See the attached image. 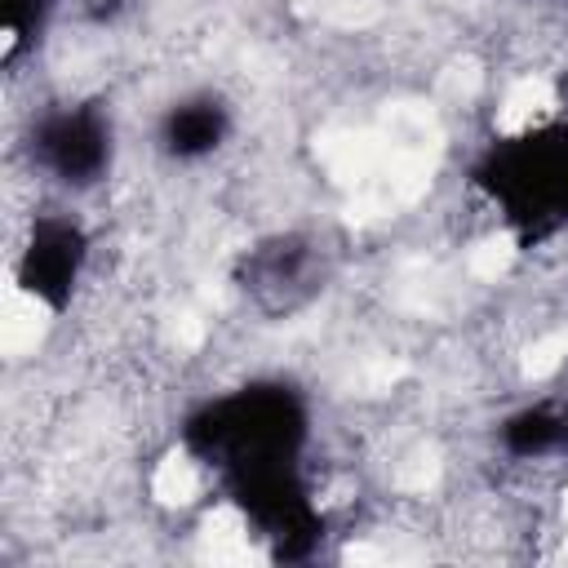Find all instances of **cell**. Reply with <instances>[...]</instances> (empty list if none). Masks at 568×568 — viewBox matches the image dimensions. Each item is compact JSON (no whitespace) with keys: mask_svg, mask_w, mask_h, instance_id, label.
Here are the masks:
<instances>
[{"mask_svg":"<svg viewBox=\"0 0 568 568\" xmlns=\"http://www.w3.org/2000/svg\"><path fill=\"white\" fill-rule=\"evenodd\" d=\"M311 444V404L288 382H244L186 413L182 448L226 488L248 475L302 466Z\"/></svg>","mask_w":568,"mask_h":568,"instance_id":"6da1fadb","label":"cell"},{"mask_svg":"<svg viewBox=\"0 0 568 568\" xmlns=\"http://www.w3.org/2000/svg\"><path fill=\"white\" fill-rule=\"evenodd\" d=\"M475 186L497 204L519 240L559 231L568 222V129L546 124L488 146L475 164Z\"/></svg>","mask_w":568,"mask_h":568,"instance_id":"7a4b0ae2","label":"cell"},{"mask_svg":"<svg viewBox=\"0 0 568 568\" xmlns=\"http://www.w3.org/2000/svg\"><path fill=\"white\" fill-rule=\"evenodd\" d=\"M115 133L98 102H67L31 124V160L62 186H93L111 173Z\"/></svg>","mask_w":568,"mask_h":568,"instance_id":"3957f363","label":"cell"},{"mask_svg":"<svg viewBox=\"0 0 568 568\" xmlns=\"http://www.w3.org/2000/svg\"><path fill=\"white\" fill-rule=\"evenodd\" d=\"M89 266V235L67 213H40L18 253V284L49 311H67Z\"/></svg>","mask_w":568,"mask_h":568,"instance_id":"277c9868","label":"cell"},{"mask_svg":"<svg viewBox=\"0 0 568 568\" xmlns=\"http://www.w3.org/2000/svg\"><path fill=\"white\" fill-rule=\"evenodd\" d=\"M324 257L306 235H271L240 262V288L271 315H288L320 293Z\"/></svg>","mask_w":568,"mask_h":568,"instance_id":"5b68a950","label":"cell"},{"mask_svg":"<svg viewBox=\"0 0 568 568\" xmlns=\"http://www.w3.org/2000/svg\"><path fill=\"white\" fill-rule=\"evenodd\" d=\"M231 133V106L217 93H191L178 98L164 115H160V151L169 160L195 164L204 155H213Z\"/></svg>","mask_w":568,"mask_h":568,"instance_id":"8992f818","label":"cell"},{"mask_svg":"<svg viewBox=\"0 0 568 568\" xmlns=\"http://www.w3.org/2000/svg\"><path fill=\"white\" fill-rule=\"evenodd\" d=\"M501 444L515 457H555L568 453V395L537 399L501 422Z\"/></svg>","mask_w":568,"mask_h":568,"instance_id":"52a82bcc","label":"cell"},{"mask_svg":"<svg viewBox=\"0 0 568 568\" xmlns=\"http://www.w3.org/2000/svg\"><path fill=\"white\" fill-rule=\"evenodd\" d=\"M49 13H53V0H0V31H4V58L9 62L22 58L40 40Z\"/></svg>","mask_w":568,"mask_h":568,"instance_id":"ba28073f","label":"cell"}]
</instances>
